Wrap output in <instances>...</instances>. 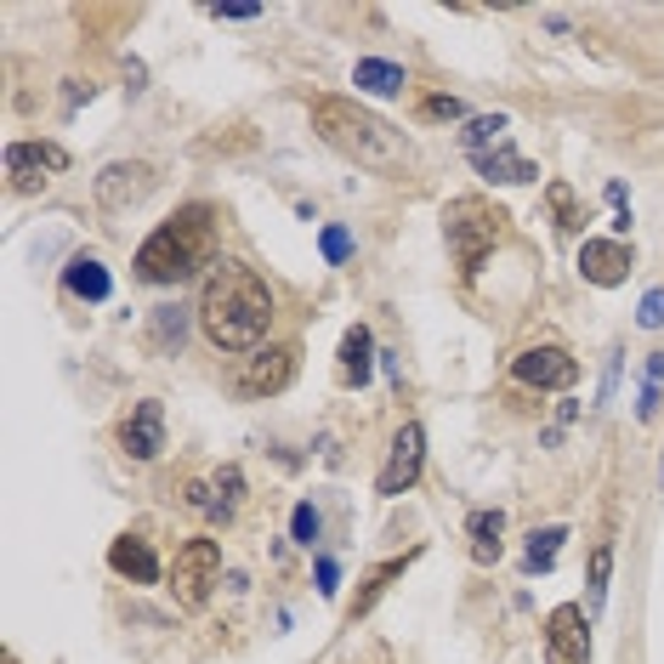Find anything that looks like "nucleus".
I'll return each mask as SVG.
<instances>
[{"mask_svg":"<svg viewBox=\"0 0 664 664\" xmlns=\"http://www.w3.org/2000/svg\"><path fill=\"white\" fill-rule=\"evenodd\" d=\"M312 131L324 137L335 154H347L369 170H398L409 165V137L398 126H386L381 114H369L353 97H318L312 103Z\"/></svg>","mask_w":664,"mask_h":664,"instance_id":"nucleus-2","label":"nucleus"},{"mask_svg":"<svg viewBox=\"0 0 664 664\" xmlns=\"http://www.w3.org/2000/svg\"><path fill=\"white\" fill-rule=\"evenodd\" d=\"M63 284L74 290V295H80V302H108V267L103 261H97V256H74L68 267H63Z\"/></svg>","mask_w":664,"mask_h":664,"instance_id":"nucleus-17","label":"nucleus"},{"mask_svg":"<svg viewBox=\"0 0 664 664\" xmlns=\"http://www.w3.org/2000/svg\"><path fill=\"white\" fill-rule=\"evenodd\" d=\"M648 381H653V386L664 381V353H653V358H648Z\"/></svg>","mask_w":664,"mask_h":664,"instance_id":"nucleus-33","label":"nucleus"},{"mask_svg":"<svg viewBox=\"0 0 664 664\" xmlns=\"http://www.w3.org/2000/svg\"><path fill=\"white\" fill-rule=\"evenodd\" d=\"M216 495H221V506H239V495H244V477H239V465H221V477H216Z\"/></svg>","mask_w":664,"mask_h":664,"instance_id":"nucleus-28","label":"nucleus"},{"mask_svg":"<svg viewBox=\"0 0 664 664\" xmlns=\"http://www.w3.org/2000/svg\"><path fill=\"white\" fill-rule=\"evenodd\" d=\"M414 557H421V551H404V557H392V562H381V569H369V574H363L358 597H353V620H363V613L386 597V585H392V579H404V569H409Z\"/></svg>","mask_w":664,"mask_h":664,"instance_id":"nucleus-16","label":"nucleus"},{"mask_svg":"<svg viewBox=\"0 0 664 664\" xmlns=\"http://www.w3.org/2000/svg\"><path fill=\"white\" fill-rule=\"evenodd\" d=\"M295 369H302V347L273 341V347H256L251 358L239 363L233 392H239V398H279V392L295 381Z\"/></svg>","mask_w":664,"mask_h":664,"instance_id":"nucleus-6","label":"nucleus"},{"mask_svg":"<svg viewBox=\"0 0 664 664\" xmlns=\"http://www.w3.org/2000/svg\"><path fill=\"white\" fill-rule=\"evenodd\" d=\"M443 239H449V256L460 267V279H477L483 261L495 256V244L506 239V216L488 200H477V193H465V200L443 205Z\"/></svg>","mask_w":664,"mask_h":664,"instance_id":"nucleus-4","label":"nucleus"},{"mask_svg":"<svg viewBox=\"0 0 664 664\" xmlns=\"http://www.w3.org/2000/svg\"><path fill=\"white\" fill-rule=\"evenodd\" d=\"M216 579H221V546L216 539H188L177 551V562H170V597L193 613V608L210 602Z\"/></svg>","mask_w":664,"mask_h":664,"instance_id":"nucleus-5","label":"nucleus"},{"mask_svg":"<svg viewBox=\"0 0 664 664\" xmlns=\"http://www.w3.org/2000/svg\"><path fill=\"white\" fill-rule=\"evenodd\" d=\"M318 251H324V261H347L353 256V233L347 228H324L318 233Z\"/></svg>","mask_w":664,"mask_h":664,"instance_id":"nucleus-25","label":"nucleus"},{"mask_svg":"<svg viewBox=\"0 0 664 664\" xmlns=\"http://www.w3.org/2000/svg\"><path fill=\"white\" fill-rule=\"evenodd\" d=\"M182 335H188L182 307H159L154 312V347H182Z\"/></svg>","mask_w":664,"mask_h":664,"instance_id":"nucleus-23","label":"nucleus"},{"mask_svg":"<svg viewBox=\"0 0 664 664\" xmlns=\"http://www.w3.org/2000/svg\"><path fill=\"white\" fill-rule=\"evenodd\" d=\"M119 449H126L131 460H154L165 449V409L154 398H142L126 414V426H119Z\"/></svg>","mask_w":664,"mask_h":664,"instance_id":"nucleus-13","label":"nucleus"},{"mask_svg":"<svg viewBox=\"0 0 664 664\" xmlns=\"http://www.w3.org/2000/svg\"><path fill=\"white\" fill-rule=\"evenodd\" d=\"M472 557L477 562H500V528H506V516L500 511H472Z\"/></svg>","mask_w":664,"mask_h":664,"instance_id":"nucleus-20","label":"nucleus"},{"mask_svg":"<svg viewBox=\"0 0 664 664\" xmlns=\"http://www.w3.org/2000/svg\"><path fill=\"white\" fill-rule=\"evenodd\" d=\"M216 17H233V23H244V17H261V7H216Z\"/></svg>","mask_w":664,"mask_h":664,"instance_id":"nucleus-31","label":"nucleus"},{"mask_svg":"<svg viewBox=\"0 0 664 664\" xmlns=\"http://www.w3.org/2000/svg\"><path fill=\"white\" fill-rule=\"evenodd\" d=\"M546 664H590V630H585V608L562 602L546 620Z\"/></svg>","mask_w":664,"mask_h":664,"instance_id":"nucleus-8","label":"nucleus"},{"mask_svg":"<svg viewBox=\"0 0 664 664\" xmlns=\"http://www.w3.org/2000/svg\"><path fill=\"white\" fill-rule=\"evenodd\" d=\"M318 528H324V523H318V511H312V506H295V516H290V534H295V546H312V539H318Z\"/></svg>","mask_w":664,"mask_h":664,"instance_id":"nucleus-27","label":"nucleus"},{"mask_svg":"<svg viewBox=\"0 0 664 664\" xmlns=\"http://www.w3.org/2000/svg\"><path fill=\"white\" fill-rule=\"evenodd\" d=\"M608 569H613V546H597V551H590V602H602Z\"/></svg>","mask_w":664,"mask_h":664,"instance_id":"nucleus-26","label":"nucleus"},{"mask_svg":"<svg viewBox=\"0 0 664 664\" xmlns=\"http://www.w3.org/2000/svg\"><path fill=\"white\" fill-rule=\"evenodd\" d=\"M421 465H426V432L409 421V426H404L398 437H392V455H386L381 477H375V495L398 500L404 488H414V477H421Z\"/></svg>","mask_w":664,"mask_h":664,"instance_id":"nucleus-7","label":"nucleus"},{"mask_svg":"<svg viewBox=\"0 0 664 664\" xmlns=\"http://www.w3.org/2000/svg\"><path fill=\"white\" fill-rule=\"evenodd\" d=\"M630 267H636V256H630V244L625 239H585V251H579V273L590 279V284H625L630 279Z\"/></svg>","mask_w":664,"mask_h":664,"instance_id":"nucleus-12","label":"nucleus"},{"mask_svg":"<svg viewBox=\"0 0 664 664\" xmlns=\"http://www.w3.org/2000/svg\"><path fill=\"white\" fill-rule=\"evenodd\" d=\"M551 216H557V228H569V233H579L585 228V210H579V200H574V188L569 182H551Z\"/></svg>","mask_w":664,"mask_h":664,"instance_id":"nucleus-22","label":"nucleus"},{"mask_svg":"<svg viewBox=\"0 0 664 664\" xmlns=\"http://www.w3.org/2000/svg\"><path fill=\"white\" fill-rule=\"evenodd\" d=\"M108 569L126 574V579H137V585H154V579H159V557H154V546H148V539L119 534L114 546H108Z\"/></svg>","mask_w":664,"mask_h":664,"instance_id":"nucleus-14","label":"nucleus"},{"mask_svg":"<svg viewBox=\"0 0 664 664\" xmlns=\"http://www.w3.org/2000/svg\"><path fill=\"white\" fill-rule=\"evenodd\" d=\"M148 193H154V165H142V159H114L103 177H97V200L108 210H131Z\"/></svg>","mask_w":664,"mask_h":664,"instance_id":"nucleus-10","label":"nucleus"},{"mask_svg":"<svg viewBox=\"0 0 664 664\" xmlns=\"http://www.w3.org/2000/svg\"><path fill=\"white\" fill-rule=\"evenodd\" d=\"M216 256V216L210 205H188L170 221H159L137 251V279L142 284H182Z\"/></svg>","mask_w":664,"mask_h":664,"instance_id":"nucleus-3","label":"nucleus"},{"mask_svg":"<svg viewBox=\"0 0 664 664\" xmlns=\"http://www.w3.org/2000/svg\"><path fill=\"white\" fill-rule=\"evenodd\" d=\"M511 375L523 386H539V392H562V386L579 381V363L562 347H528V353L511 358Z\"/></svg>","mask_w":664,"mask_h":664,"instance_id":"nucleus-9","label":"nucleus"},{"mask_svg":"<svg viewBox=\"0 0 664 664\" xmlns=\"http://www.w3.org/2000/svg\"><path fill=\"white\" fill-rule=\"evenodd\" d=\"M369 369H375V341H369L363 324H353L347 335H341V381H347V386H363Z\"/></svg>","mask_w":664,"mask_h":664,"instance_id":"nucleus-15","label":"nucleus"},{"mask_svg":"<svg viewBox=\"0 0 664 664\" xmlns=\"http://www.w3.org/2000/svg\"><path fill=\"white\" fill-rule=\"evenodd\" d=\"M562 539H569V528H539L534 539H528V574H551L557 569V551H562Z\"/></svg>","mask_w":664,"mask_h":664,"instance_id":"nucleus-21","label":"nucleus"},{"mask_svg":"<svg viewBox=\"0 0 664 664\" xmlns=\"http://www.w3.org/2000/svg\"><path fill=\"white\" fill-rule=\"evenodd\" d=\"M318 590H335V562H330V557L318 562Z\"/></svg>","mask_w":664,"mask_h":664,"instance_id":"nucleus-32","label":"nucleus"},{"mask_svg":"<svg viewBox=\"0 0 664 664\" xmlns=\"http://www.w3.org/2000/svg\"><path fill=\"white\" fill-rule=\"evenodd\" d=\"M472 165L483 170L488 182H506V188H523V182L539 177V165H528L523 154H506V148H500V154H472Z\"/></svg>","mask_w":664,"mask_h":664,"instance_id":"nucleus-19","label":"nucleus"},{"mask_svg":"<svg viewBox=\"0 0 664 664\" xmlns=\"http://www.w3.org/2000/svg\"><path fill=\"white\" fill-rule=\"evenodd\" d=\"M500 137H506V114H483L465 126V148H472V154H488V142H500Z\"/></svg>","mask_w":664,"mask_h":664,"instance_id":"nucleus-24","label":"nucleus"},{"mask_svg":"<svg viewBox=\"0 0 664 664\" xmlns=\"http://www.w3.org/2000/svg\"><path fill=\"white\" fill-rule=\"evenodd\" d=\"M40 170H68V148L58 142H12L7 148V177L12 188H40Z\"/></svg>","mask_w":664,"mask_h":664,"instance_id":"nucleus-11","label":"nucleus"},{"mask_svg":"<svg viewBox=\"0 0 664 664\" xmlns=\"http://www.w3.org/2000/svg\"><path fill=\"white\" fill-rule=\"evenodd\" d=\"M200 324L210 335V347L221 353H256L267 324H273V290L261 273L239 261H221L200 290Z\"/></svg>","mask_w":664,"mask_h":664,"instance_id":"nucleus-1","label":"nucleus"},{"mask_svg":"<svg viewBox=\"0 0 664 664\" xmlns=\"http://www.w3.org/2000/svg\"><path fill=\"white\" fill-rule=\"evenodd\" d=\"M642 330H664V290L642 295Z\"/></svg>","mask_w":664,"mask_h":664,"instance_id":"nucleus-30","label":"nucleus"},{"mask_svg":"<svg viewBox=\"0 0 664 664\" xmlns=\"http://www.w3.org/2000/svg\"><path fill=\"white\" fill-rule=\"evenodd\" d=\"M460 114H465L460 97H426L421 103V119H460Z\"/></svg>","mask_w":664,"mask_h":664,"instance_id":"nucleus-29","label":"nucleus"},{"mask_svg":"<svg viewBox=\"0 0 664 664\" xmlns=\"http://www.w3.org/2000/svg\"><path fill=\"white\" fill-rule=\"evenodd\" d=\"M353 86H358V91H369V97H398L409 80H404V68H398V63H386V58H358Z\"/></svg>","mask_w":664,"mask_h":664,"instance_id":"nucleus-18","label":"nucleus"}]
</instances>
